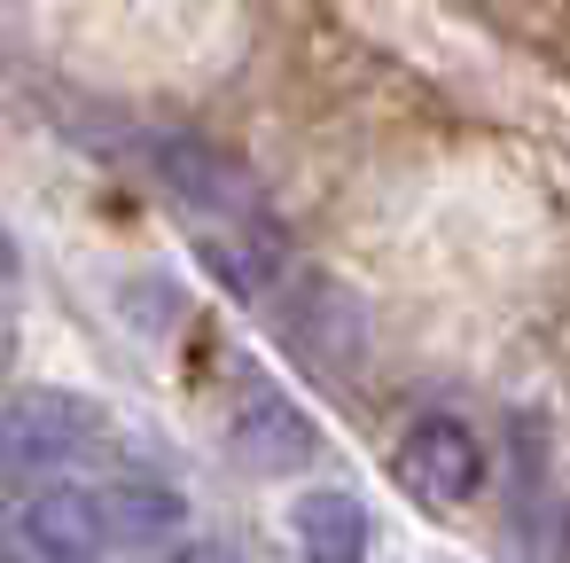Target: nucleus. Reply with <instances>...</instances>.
I'll return each instance as SVG.
<instances>
[{
  "mask_svg": "<svg viewBox=\"0 0 570 563\" xmlns=\"http://www.w3.org/2000/svg\"><path fill=\"white\" fill-rule=\"evenodd\" d=\"M102 446V407L79 391H9L0 399V493L71 477Z\"/></svg>",
  "mask_w": 570,
  "mask_h": 563,
  "instance_id": "obj_1",
  "label": "nucleus"
},
{
  "mask_svg": "<svg viewBox=\"0 0 570 563\" xmlns=\"http://www.w3.org/2000/svg\"><path fill=\"white\" fill-rule=\"evenodd\" d=\"M266 321L282 337L289 360H305L313 376H352L360 368V344H367V313L344 282L328 274H282L266 290Z\"/></svg>",
  "mask_w": 570,
  "mask_h": 563,
  "instance_id": "obj_2",
  "label": "nucleus"
},
{
  "mask_svg": "<svg viewBox=\"0 0 570 563\" xmlns=\"http://www.w3.org/2000/svg\"><path fill=\"white\" fill-rule=\"evenodd\" d=\"M227 454L243 469H258V477H297V469L321 462V430H313V415L282 384L243 376L235 399H227Z\"/></svg>",
  "mask_w": 570,
  "mask_h": 563,
  "instance_id": "obj_3",
  "label": "nucleus"
},
{
  "mask_svg": "<svg viewBox=\"0 0 570 563\" xmlns=\"http://www.w3.org/2000/svg\"><path fill=\"white\" fill-rule=\"evenodd\" d=\"M391 469L422 508H461V501L484 493V438L461 415H414Z\"/></svg>",
  "mask_w": 570,
  "mask_h": 563,
  "instance_id": "obj_4",
  "label": "nucleus"
},
{
  "mask_svg": "<svg viewBox=\"0 0 570 563\" xmlns=\"http://www.w3.org/2000/svg\"><path fill=\"white\" fill-rule=\"evenodd\" d=\"M24 547L32 563H110V524H102V493L79 477H48L24 493Z\"/></svg>",
  "mask_w": 570,
  "mask_h": 563,
  "instance_id": "obj_5",
  "label": "nucleus"
},
{
  "mask_svg": "<svg viewBox=\"0 0 570 563\" xmlns=\"http://www.w3.org/2000/svg\"><path fill=\"white\" fill-rule=\"evenodd\" d=\"M95 493H102L110 547L149 555V547H165V540H180V532H188V501H180V485H173V477H157V469H118V477H110V485H95Z\"/></svg>",
  "mask_w": 570,
  "mask_h": 563,
  "instance_id": "obj_6",
  "label": "nucleus"
},
{
  "mask_svg": "<svg viewBox=\"0 0 570 563\" xmlns=\"http://www.w3.org/2000/svg\"><path fill=\"white\" fill-rule=\"evenodd\" d=\"M289 540L305 563H367V501L352 485H305L289 501Z\"/></svg>",
  "mask_w": 570,
  "mask_h": 563,
  "instance_id": "obj_7",
  "label": "nucleus"
},
{
  "mask_svg": "<svg viewBox=\"0 0 570 563\" xmlns=\"http://www.w3.org/2000/svg\"><path fill=\"white\" fill-rule=\"evenodd\" d=\"M149 563H243V547L219 540V532H180V540L149 547Z\"/></svg>",
  "mask_w": 570,
  "mask_h": 563,
  "instance_id": "obj_8",
  "label": "nucleus"
},
{
  "mask_svg": "<svg viewBox=\"0 0 570 563\" xmlns=\"http://www.w3.org/2000/svg\"><path fill=\"white\" fill-rule=\"evenodd\" d=\"M17 266H24V259H17V235L0 227V282H17Z\"/></svg>",
  "mask_w": 570,
  "mask_h": 563,
  "instance_id": "obj_9",
  "label": "nucleus"
},
{
  "mask_svg": "<svg viewBox=\"0 0 570 563\" xmlns=\"http://www.w3.org/2000/svg\"><path fill=\"white\" fill-rule=\"evenodd\" d=\"M9 368H17V329L0 321V384H9Z\"/></svg>",
  "mask_w": 570,
  "mask_h": 563,
  "instance_id": "obj_10",
  "label": "nucleus"
}]
</instances>
